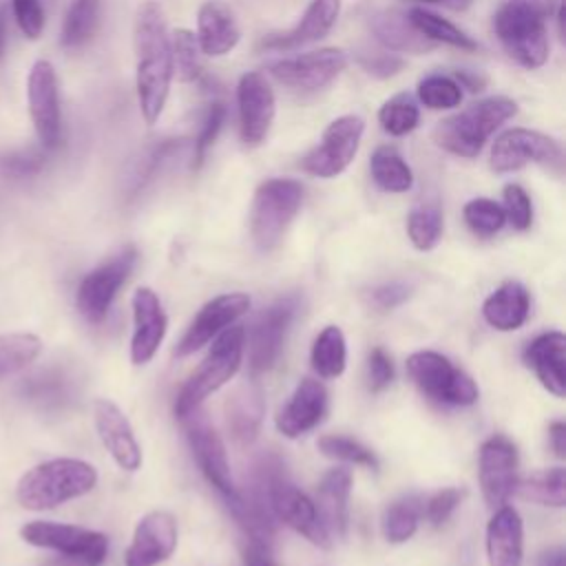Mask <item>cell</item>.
<instances>
[{
	"mask_svg": "<svg viewBox=\"0 0 566 566\" xmlns=\"http://www.w3.org/2000/svg\"><path fill=\"white\" fill-rule=\"evenodd\" d=\"M504 214L515 230H526L533 223V203L528 192L520 184L504 186Z\"/></svg>",
	"mask_w": 566,
	"mask_h": 566,
	"instance_id": "48",
	"label": "cell"
},
{
	"mask_svg": "<svg viewBox=\"0 0 566 566\" xmlns=\"http://www.w3.org/2000/svg\"><path fill=\"white\" fill-rule=\"evenodd\" d=\"M365 122L358 115H340L327 124L321 142L301 159V168L321 179L338 177L356 157Z\"/></svg>",
	"mask_w": 566,
	"mask_h": 566,
	"instance_id": "10",
	"label": "cell"
},
{
	"mask_svg": "<svg viewBox=\"0 0 566 566\" xmlns=\"http://www.w3.org/2000/svg\"><path fill=\"white\" fill-rule=\"evenodd\" d=\"M243 340H245V329L239 325L226 327L217 336L214 345L210 347L199 369L188 378V382L177 394V400H175L177 418H186L188 413H192L210 394L223 387L239 371L243 360Z\"/></svg>",
	"mask_w": 566,
	"mask_h": 566,
	"instance_id": "6",
	"label": "cell"
},
{
	"mask_svg": "<svg viewBox=\"0 0 566 566\" xmlns=\"http://www.w3.org/2000/svg\"><path fill=\"white\" fill-rule=\"evenodd\" d=\"M102 20V0H71L60 31V44L69 51L82 49L93 40Z\"/></svg>",
	"mask_w": 566,
	"mask_h": 566,
	"instance_id": "32",
	"label": "cell"
},
{
	"mask_svg": "<svg viewBox=\"0 0 566 566\" xmlns=\"http://www.w3.org/2000/svg\"><path fill=\"white\" fill-rule=\"evenodd\" d=\"M133 321H135V329L130 338V360L135 365H146L157 354L168 327L166 312L150 287L135 290Z\"/></svg>",
	"mask_w": 566,
	"mask_h": 566,
	"instance_id": "22",
	"label": "cell"
},
{
	"mask_svg": "<svg viewBox=\"0 0 566 566\" xmlns=\"http://www.w3.org/2000/svg\"><path fill=\"white\" fill-rule=\"evenodd\" d=\"M318 449L323 455L340 460V462H349V464H360V467H369V469H378V458L374 455L371 449H367L365 444H360L354 438L347 436H321L318 438Z\"/></svg>",
	"mask_w": 566,
	"mask_h": 566,
	"instance_id": "46",
	"label": "cell"
},
{
	"mask_svg": "<svg viewBox=\"0 0 566 566\" xmlns=\"http://www.w3.org/2000/svg\"><path fill=\"white\" fill-rule=\"evenodd\" d=\"M562 0H504L493 13V31L506 55L524 69H539L548 60L551 20Z\"/></svg>",
	"mask_w": 566,
	"mask_h": 566,
	"instance_id": "2",
	"label": "cell"
},
{
	"mask_svg": "<svg viewBox=\"0 0 566 566\" xmlns=\"http://www.w3.org/2000/svg\"><path fill=\"white\" fill-rule=\"evenodd\" d=\"M93 416L97 436L113 460L124 471H137L142 464V449L124 411L115 402L99 398L93 405Z\"/></svg>",
	"mask_w": 566,
	"mask_h": 566,
	"instance_id": "21",
	"label": "cell"
},
{
	"mask_svg": "<svg viewBox=\"0 0 566 566\" xmlns=\"http://www.w3.org/2000/svg\"><path fill=\"white\" fill-rule=\"evenodd\" d=\"M243 566H279L272 557V546L268 542L250 539L243 548Z\"/></svg>",
	"mask_w": 566,
	"mask_h": 566,
	"instance_id": "55",
	"label": "cell"
},
{
	"mask_svg": "<svg viewBox=\"0 0 566 566\" xmlns=\"http://www.w3.org/2000/svg\"><path fill=\"white\" fill-rule=\"evenodd\" d=\"M407 18L413 24V29L433 44H449L460 51H478V42L467 31H462L451 20H447L429 9L413 7L407 11Z\"/></svg>",
	"mask_w": 566,
	"mask_h": 566,
	"instance_id": "33",
	"label": "cell"
},
{
	"mask_svg": "<svg viewBox=\"0 0 566 566\" xmlns=\"http://www.w3.org/2000/svg\"><path fill=\"white\" fill-rule=\"evenodd\" d=\"M263 411H265V405H263L261 391L252 385L241 387L228 400V407H226L228 429H230V433L234 436L237 442L248 444L256 438L261 420H263Z\"/></svg>",
	"mask_w": 566,
	"mask_h": 566,
	"instance_id": "31",
	"label": "cell"
},
{
	"mask_svg": "<svg viewBox=\"0 0 566 566\" xmlns=\"http://www.w3.org/2000/svg\"><path fill=\"white\" fill-rule=\"evenodd\" d=\"M378 122L387 135L402 137L420 122L418 102L409 93H396L378 108Z\"/></svg>",
	"mask_w": 566,
	"mask_h": 566,
	"instance_id": "41",
	"label": "cell"
},
{
	"mask_svg": "<svg viewBox=\"0 0 566 566\" xmlns=\"http://www.w3.org/2000/svg\"><path fill=\"white\" fill-rule=\"evenodd\" d=\"M564 548L562 546H553L546 548L544 553H539L537 557V566H564Z\"/></svg>",
	"mask_w": 566,
	"mask_h": 566,
	"instance_id": "58",
	"label": "cell"
},
{
	"mask_svg": "<svg viewBox=\"0 0 566 566\" xmlns=\"http://www.w3.org/2000/svg\"><path fill=\"white\" fill-rule=\"evenodd\" d=\"M248 310H250V296L243 292H230V294H221V296L208 301L199 310V314L195 316V321L190 323V327L186 329L181 340L177 343L175 354L188 356V354L197 352L199 347L210 343L214 336H219L226 327H230Z\"/></svg>",
	"mask_w": 566,
	"mask_h": 566,
	"instance_id": "19",
	"label": "cell"
},
{
	"mask_svg": "<svg viewBox=\"0 0 566 566\" xmlns=\"http://www.w3.org/2000/svg\"><path fill=\"white\" fill-rule=\"evenodd\" d=\"M409 294H411V290L405 283H385L380 287H374L369 298L380 310H394V307L402 305L409 298Z\"/></svg>",
	"mask_w": 566,
	"mask_h": 566,
	"instance_id": "54",
	"label": "cell"
},
{
	"mask_svg": "<svg viewBox=\"0 0 566 566\" xmlns=\"http://www.w3.org/2000/svg\"><path fill=\"white\" fill-rule=\"evenodd\" d=\"M296 303L294 298H281L272 303L268 310H263L256 321L250 327V338H248V360L252 374L270 369L283 347L285 332L292 323Z\"/></svg>",
	"mask_w": 566,
	"mask_h": 566,
	"instance_id": "18",
	"label": "cell"
},
{
	"mask_svg": "<svg viewBox=\"0 0 566 566\" xmlns=\"http://www.w3.org/2000/svg\"><path fill=\"white\" fill-rule=\"evenodd\" d=\"M327 409V391L323 382L314 378H303L287 405L276 416V429L285 438H298L314 429Z\"/></svg>",
	"mask_w": 566,
	"mask_h": 566,
	"instance_id": "24",
	"label": "cell"
},
{
	"mask_svg": "<svg viewBox=\"0 0 566 566\" xmlns=\"http://www.w3.org/2000/svg\"><path fill=\"white\" fill-rule=\"evenodd\" d=\"M480 486L484 502L500 509L517 484V449L506 436H491L480 447Z\"/></svg>",
	"mask_w": 566,
	"mask_h": 566,
	"instance_id": "16",
	"label": "cell"
},
{
	"mask_svg": "<svg viewBox=\"0 0 566 566\" xmlns=\"http://www.w3.org/2000/svg\"><path fill=\"white\" fill-rule=\"evenodd\" d=\"M347 66L343 49H318L294 57H283L268 64V71L281 84L296 91H318L334 82Z\"/></svg>",
	"mask_w": 566,
	"mask_h": 566,
	"instance_id": "15",
	"label": "cell"
},
{
	"mask_svg": "<svg viewBox=\"0 0 566 566\" xmlns=\"http://www.w3.org/2000/svg\"><path fill=\"white\" fill-rule=\"evenodd\" d=\"M394 378V363L382 347L371 349L369 354V387L371 391L385 389Z\"/></svg>",
	"mask_w": 566,
	"mask_h": 566,
	"instance_id": "53",
	"label": "cell"
},
{
	"mask_svg": "<svg viewBox=\"0 0 566 566\" xmlns=\"http://www.w3.org/2000/svg\"><path fill=\"white\" fill-rule=\"evenodd\" d=\"M303 203V186L296 179L272 177L259 184L250 208V234L261 252L274 250Z\"/></svg>",
	"mask_w": 566,
	"mask_h": 566,
	"instance_id": "5",
	"label": "cell"
},
{
	"mask_svg": "<svg viewBox=\"0 0 566 566\" xmlns=\"http://www.w3.org/2000/svg\"><path fill=\"white\" fill-rule=\"evenodd\" d=\"M44 566H84V564H80V562H75V559H71V557H62V555H57V557L49 559Z\"/></svg>",
	"mask_w": 566,
	"mask_h": 566,
	"instance_id": "60",
	"label": "cell"
},
{
	"mask_svg": "<svg viewBox=\"0 0 566 566\" xmlns=\"http://www.w3.org/2000/svg\"><path fill=\"white\" fill-rule=\"evenodd\" d=\"M418 102L431 111H447L462 102V88L455 77L431 73L418 82Z\"/></svg>",
	"mask_w": 566,
	"mask_h": 566,
	"instance_id": "43",
	"label": "cell"
},
{
	"mask_svg": "<svg viewBox=\"0 0 566 566\" xmlns=\"http://www.w3.org/2000/svg\"><path fill=\"white\" fill-rule=\"evenodd\" d=\"M135 261H137L135 245H126L115 256H111L108 261H104L82 279L75 294V305L88 323H99L108 314L111 303L117 290L128 279Z\"/></svg>",
	"mask_w": 566,
	"mask_h": 566,
	"instance_id": "13",
	"label": "cell"
},
{
	"mask_svg": "<svg viewBox=\"0 0 566 566\" xmlns=\"http://www.w3.org/2000/svg\"><path fill=\"white\" fill-rule=\"evenodd\" d=\"M515 113L517 104L511 97H484L462 108L460 113L438 122V126L433 128V139L447 153L473 159L480 155L489 137Z\"/></svg>",
	"mask_w": 566,
	"mask_h": 566,
	"instance_id": "4",
	"label": "cell"
},
{
	"mask_svg": "<svg viewBox=\"0 0 566 566\" xmlns=\"http://www.w3.org/2000/svg\"><path fill=\"white\" fill-rule=\"evenodd\" d=\"M349 493H352V473L347 469H332L323 475L318 484L316 513L329 537H345L349 522Z\"/></svg>",
	"mask_w": 566,
	"mask_h": 566,
	"instance_id": "28",
	"label": "cell"
},
{
	"mask_svg": "<svg viewBox=\"0 0 566 566\" xmlns=\"http://www.w3.org/2000/svg\"><path fill=\"white\" fill-rule=\"evenodd\" d=\"M458 80V84H460V88H469L471 93H478V91H482L484 88V84H486V80L482 77V75H478V73H471V71H458V75H455Z\"/></svg>",
	"mask_w": 566,
	"mask_h": 566,
	"instance_id": "57",
	"label": "cell"
},
{
	"mask_svg": "<svg viewBox=\"0 0 566 566\" xmlns=\"http://www.w3.org/2000/svg\"><path fill=\"white\" fill-rule=\"evenodd\" d=\"M97 484L93 464L77 458H53L29 469L15 486L22 509L46 511L91 493Z\"/></svg>",
	"mask_w": 566,
	"mask_h": 566,
	"instance_id": "3",
	"label": "cell"
},
{
	"mask_svg": "<svg viewBox=\"0 0 566 566\" xmlns=\"http://www.w3.org/2000/svg\"><path fill=\"white\" fill-rule=\"evenodd\" d=\"M462 217H464V223L471 228V232H475L478 237H493L506 223L504 208L497 201L486 197H475L467 201Z\"/></svg>",
	"mask_w": 566,
	"mask_h": 566,
	"instance_id": "45",
	"label": "cell"
},
{
	"mask_svg": "<svg viewBox=\"0 0 566 566\" xmlns=\"http://www.w3.org/2000/svg\"><path fill=\"white\" fill-rule=\"evenodd\" d=\"M340 15V0H312L301 20L281 33H270L261 40L268 51H290L325 38Z\"/></svg>",
	"mask_w": 566,
	"mask_h": 566,
	"instance_id": "23",
	"label": "cell"
},
{
	"mask_svg": "<svg viewBox=\"0 0 566 566\" xmlns=\"http://www.w3.org/2000/svg\"><path fill=\"white\" fill-rule=\"evenodd\" d=\"M237 111H239V135L245 148H256L265 142L274 113L276 99L265 75L248 71L237 84Z\"/></svg>",
	"mask_w": 566,
	"mask_h": 566,
	"instance_id": "14",
	"label": "cell"
},
{
	"mask_svg": "<svg viewBox=\"0 0 566 566\" xmlns=\"http://www.w3.org/2000/svg\"><path fill=\"white\" fill-rule=\"evenodd\" d=\"M226 106L221 102H212L208 108H206V115L201 119V128L192 142V168L199 170L206 161V155L208 150L212 148V144L217 142L223 124H226Z\"/></svg>",
	"mask_w": 566,
	"mask_h": 566,
	"instance_id": "47",
	"label": "cell"
},
{
	"mask_svg": "<svg viewBox=\"0 0 566 566\" xmlns=\"http://www.w3.org/2000/svg\"><path fill=\"white\" fill-rule=\"evenodd\" d=\"M20 537L31 546L55 551L84 566H99L108 553V537L104 533L75 524L35 520L20 528Z\"/></svg>",
	"mask_w": 566,
	"mask_h": 566,
	"instance_id": "9",
	"label": "cell"
},
{
	"mask_svg": "<svg viewBox=\"0 0 566 566\" xmlns=\"http://www.w3.org/2000/svg\"><path fill=\"white\" fill-rule=\"evenodd\" d=\"M46 161V150L42 146L38 148H20L7 157L0 159V168L4 175L9 177H31V175H38L42 170Z\"/></svg>",
	"mask_w": 566,
	"mask_h": 566,
	"instance_id": "49",
	"label": "cell"
},
{
	"mask_svg": "<svg viewBox=\"0 0 566 566\" xmlns=\"http://www.w3.org/2000/svg\"><path fill=\"white\" fill-rule=\"evenodd\" d=\"M526 365L537 380L555 398L566 394V336L562 332H546L528 343L524 352Z\"/></svg>",
	"mask_w": 566,
	"mask_h": 566,
	"instance_id": "26",
	"label": "cell"
},
{
	"mask_svg": "<svg viewBox=\"0 0 566 566\" xmlns=\"http://www.w3.org/2000/svg\"><path fill=\"white\" fill-rule=\"evenodd\" d=\"M418 2H442V0H418Z\"/></svg>",
	"mask_w": 566,
	"mask_h": 566,
	"instance_id": "62",
	"label": "cell"
},
{
	"mask_svg": "<svg viewBox=\"0 0 566 566\" xmlns=\"http://www.w3.org/2000/svg\"><path fill=\"white\" fill-rule=\"evenodd\" d=\"M177 546V520L168 511H150L135 526L133 542L124 553L126 566H157Z\"/></svg>",
	"mask_w": 566,
	"mask_h": 566,
	"instance_id": "20",
	"label": "cell"
},
{
	"mask_svg": "<svg viewBox=\"0 0 566 566\" xmlns=\"http://www.w3.org/2000/svg\"><path fill=\"white\" fill-rule=\"evenodd\" d=\"M460 500H462V491L447 486V489L438 491L436 495H431L427 500V504H422V513L433 526H442L449 520V515L455 511Z\"/></svg>",
	"mask_w": 566,
	"mask_h": 566,
	"instance_id": "51",
	"label": "cell"
},
{
	"mask_svg": "<svg viewBox=\"0 0 566 566\" xmlns=\"http://www.w3.org/2000/svg\"><path fill=\"white\" fill-rule=\"evenodd\" d=\"M369 170L376 186L385 192H407L413 186V172L394 146H378L371 153Z\"/></svg>",
	"mask_w": 566,
	"mask_h": 566,
	"instance_id": "34",
	"label": "cell"
},
{
	"mask_svg": "<svg viewBox=\"0 0 566 566\" xmlns=\"http://www.w3.org/2000/svg\"><path fill=\"white\" fill-rule=\"evenodd\" d=\"M358 64L374 77H391L405 66L402 57H398L396 53H378V51L360 53Z\"/></svg>",
	"mask_w": 566,
	"mask_h": 566,
	"instance_id": "52",
	"label": "cell"
},
{
	"mask_svg": "<svg viewBox=\"0 0 566 566\" xmlns=\"http://www.w3.org/2000/svg\"><path fill=\"white\" fill-rule=\"evenodd\" d=\"M27 104L40 146L49 153L62 142V106L55 66L49 60H35L27 77Z\"/></svg>",
	"mask_w": 566,
	"mask_h": 566,
	"instance_id": "11",
	"label": "cell"
},
{
	"mask_svg": "<svg viewBox=\"0 0 566 566\" xmlns=\"http://www.w3.org/2000/svg\"><path fill=\"white\" fill-rule=\"evenodd\" d=\"M135 88L146 124H155L166 106L172 82L170 33L161 7L155 0L139 4L133 22Z\"/></svg>",
	"mask_w": 566,
	"mask_h": 566,
	"instance_id": "1",
	"label": "cell"
},
{
	"mask_svg": "<svg viewBox=\"0 0 566 566\" xmlns=\"http://www.w3.org/2000/svg\"><path fill=\"white\" fill-rule=\"evenodd\" d=\"M489 566H522L524 526L513 506H500L486 526Z\"/></svg>",
	"mask_w": 566,
	"mask_h": 566,
	"instance_id": "27",
	"label": "cell"
},
{
	"mask_svg": "<svg viewBox=\"0 0 566 566\" xmlns=\"http://www.w3.org/2000/svg\"><path fill=\"white\" fill-rule=\"evenodd\" d=\"M407 234L416 250H433L442 237V212L438 206H418L407 217Z\"/></svg>",
	"mask_w": 566,
	"mask_h": 566,
	"instance_id": "42",
	"label": "cell"
},
{
	"mask_svg": "<svg viewBox=\"0 0 566 566\" xmlns=\"http://www.w3.org/2000/svg\"><path fill=\"white\" fill-rule=\"evenodd\" d=\"M531 161L559 172L564 164L562 146L553 137L531 128H509L493 142L489 164L495 172H513Z\"/></svg>",
	"mask_w": 566,
	"mask_h": 566,
	"instance_id": "12",
	"label": "cell"
},
{
	"mask_svg": "<svg viewBox=\"0 0 566 566\" xmlns=\"http://www.w3.org/2000/svg\"><path fill=\"white\" fill-rule=\"evenodd\" d=\"M347 365L345 334L336 325H327L312 345V367L321 378H338Z\"/></svg>",
	"mask_w": 566,
	"mask_h": 566,
	"instance_id": "37",
	"label": "cell"
},
{
	"mask_svg": "<svg viewBox=\"0 0 566 566\" xmlns=\"http://www.w3.org/2000/svg\"><path fill=\"white\" fill-rule=\"evenodd\" d=\"M371 31L376 40L387 49L396 53H424L433 46L427 38H422L413 24L409 22L407 13L398 9H385L371 15Z\"/></svg>",
	"mask_w": 566,
	"mask_h": 566,
	"instance_id": "30",
	"label": "cell"
},
{
	"mask_svg": "<svg viewBox=\"0 0 566 566\" xmlns=\"http://www.w3.org/2000/svg\"><path fill=\"white\" fill-rule=\"evenodd\" d=\"M7 42H9V13H7V7L0 4V62L4 60Z\"/></svg>",
	"mask_w": 566,
	"mask_h": 566,
	"instance_id": "59",
	"label": "cell"
},
{
	"mask_svg": "<svg viewBox=\"0 0 566 566\" xmlns=\"http://www.w3.org/2000/svg\"><path fill=\"white\" fill-rule=\"evenodd\" d=\"M449 9H455V11H462V9H467L469 4H471V0H442Z\"/></svg>",
	"mask_w": 566,
	"mask_h": 566,
	"instance_id": "61",
	"label": "cell"
},
{
	"mask_svg": "<svg viewBox=\"0 0 566 566\" xmlns=\"http://www.w3.org/2000/svg\"><path fill=\"white\" fill-rule=\"evenodd\" d=\"M22 396L40 409H57L69 400V380L60 371H42L27 378L20 387Z\"/></svg>",
	"mask_w": 566,
	"mask_h": 566,
	"instance_id": "40",
	"label": "cell"
},
{
	"mask_svg": "<svg viewBox=\"0 0 566 566\" xmlns=\"http://www.w3.org/2000/svg\"><path fill=\"white\" fill-rule=\"evenodd\" d=\"M181 420H186L188 442H190L192 455H195L201 473L226 500H232L237 495V489H234V482H232V475H230V464H228V458H226L223 440L208 424L206 418L197 416V409L192 413H188L186 418H181Z\"/></svg>",
	"mask_w": 566,
	"mask_h": 566,
	"instance_id": "17",
	"label": "cell"
},
{
	"mask_svg": "<svg viewBox=\"0 0 566 566\" xmlns=\"http://www.w3.org/2000/svg\"><path fill=\"white\" fill-rule=\"evenodd\" d=\"M422 500L418 495H402L394 500L382 513V535L391 544L407 542L420 522Z\"/></svg>",
	"mask_w": 566,
	"mask_h": 566,
	"instance_id": "38",
	"label": "cell"
},
{
	"mask_svg": "<svg viewBox=\"0 0 566 566\" xmlns=\"http://www.w3.org/2000/svg\"><path fill=\"white\" fill-rule=\"evenodd\" d=\"M520 497L537 502L542 506H557L566 504V475L564 467H551L531 473L520 484H515Z\"/></svg>",
	"mask_w": 566,
	"mask_h": 566,
	"instance_id": "35",
	"label": "cell"
},
{
	"mask_svg": "<svg viewBox=\"0 0 566 566\" xmlns=\"http://www.w3.org/2000/svg\"><path fill=\"white\" fill-rule=\"evenodd\" d=\"M241 40L237 18L221 0H206L197 11V44L208 57L230 53Z\"/></svg>",
	"mask_w": 566,
	"mask_h": 566,
	"instance_id": "25",
	"label": "cell"
},
{
	"mask_svg": "<svg viewBox=\"0 0 566 566\" xmlns=\"http://www.w3.org/2000/svg\"><path fill=\"white\" fill-rule=\"evenodd\" d=\"M407 371L416 387L436 402L469 407L478 400L473 378L438 352H413L407 358Z\"/></svg>",
	"mask_w": 566,
	"mask_h": 566,
	"instance_id": "8",
	"label": "cell"
},
{
	"mask_svg": "<svg viewBox=\"0 0 566 566\" xmlns=\"http://www.w3.org/2000/svg\"><path fill=\"white\" fill-rule=\"evenodd\" d=\"M531 298L522 283L504 281L495 292H491L482 305L484 321L500 332H513L528 318Z\"/></svg>",
	"mask_w": 566,
	"mask_h": 566,
	"instance_id": "29",
	"label": "cell"
},
{
	"mask_svg": "<svg viewBox=\"0 0 566 566\" xmlns=\"http://www.w3.org/2000/svg\"><path fill=\"white\" fill-rule=\"evenodd\" d=\"M548 438H551V447H553L555 455L559 460H564L566 458V424L562 420H555L548 427Z\"/></svg>",
	"mask_w": 566,
	"mask_h": 566,
	"instance_id": "56",
	"label": "cell"
},
{
	"mask_svg": "<svg viewBox=\"0 0 566 566\" xmlns=\"http://www.w3.org/2000/svg\"><path fill=\"white\" fill-rule=\"evenodd\" d=\"M259 486L265 491V500L276 520L307 537L312 544L321 548L329 546V535L318 520L316 504L290 482L279 460H263L259 467Z\"/></svg>",
	"mask_w": 566,
	"mask_h": 566,
	"instance_id": "7",
	"label": "cell"
},
{
	"mask_svg": "<svg viewBox=\"0 0 566 566\" xmlns=\"http://www.w3.org/2000/svg\"><path fill=\"white\" fill-rule=\"evenodd\" d=\"M11 13L24 38L38 40L44 31V7L40 0H11Z\"/></svg>",
	"mask_w": 566,
	"mask_h": 566,
	"instance_id": "50",
	"label": "cell"
},
{
	"mask_svg": "<svg viewBox=\"0 0 566 566\" xmlns=\"http://www.w3.org/2000/svg\"><path fill=\"white\" fill-rule=\"evenodd\" d=\"M170 49H172V75H177L179 82H195L201 73L199 64V44L197 35L188 29H177L170 35Z\"/></svg>",
	"mask_w": 566,
	"mask_h": 566,
	"instance_id": "44",
	"label": "cell"
},
{
	"mask_svg": "<svg viewBox=\"0 0 566 566\" xmlns=\"http://www.w3.org/2000/svg\"><path fill=\"white\" fill-rule=\"evenodd\" d=\"M42 349V340L35 334L13 332L0 334V378L13 376L31 365Z\"/></svg>",
	"mask_w": 566,
	"mask_h": 566,
	"instance_id": "39",
	"label": "cell"
},
{
	"mask_svg": "<svg viewBox=\"0 0 566 566\" xmlns=\"http://www.w3.org/2000/svg\"><path fill=\"white\" fill-rule=\"evenodd\" d=\"M181 146H184V139H157V142L144 146L139 157L133 159L130 170H128L130 197H135Z\"/></svg>",
	"mask_w": 566,
	"mask_h": 566,
	"instance_id": "36",
	"label": "cell"
}]
</instances>
